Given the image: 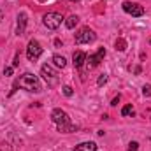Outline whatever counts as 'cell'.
<instances>
[{
  "label": "cell",
  "instance_id": "cell-1",
  "mask_svg": "<svg viewBox=\"0 0 151 151\" xmlns=\"http://www.w3.org/2000/svg\"><path fill=\"white\" fill-rule=\"evenodd\" d=\"M51 119H53V123H56L58 132H62V134H70V132H74L76 130V125L70 123L69 114L65 113L63 109H53V113H51Z\"/></svg>",
  "mask_w": 151,
  "mask_h": 151
},
{
  "label": "cell",
  "instance_id": "cell-2",
  "mask_svg": "<svg viewBox=\"0 0 151 151\" xmlns=\"http://www.w3.org/2000/svg\"><path fill=\"white\" fill-rule=\"evenodd\" d=\"M16 86L23 88L27 91H34V93H40L42 91V86H40L39 77L34 74H30V72H27V74H23L21 77H18V81L14 83V88Z\"/></svg>",
  "mask_w": 151,
  "mask_h": 151
},
{
  "label": "cell",
  "instance_id": "cell-3",
  "mask_svg": "<svg viewBox=\"0 0 151 151\" xmlns=\"http://www.w3.org/2000/svg\"><path fill=\"white\" fill-rule=\"evenodd\" d=\"M40 55H42V46L39 44V40L32 39V40L28 42V47H27V58H28L30 62H35V60L40 58Z\"/></svg>",
  "mask_w": 151,
  "mask_h": 151
},
{
  "label": "cell",
  "instance_id": "cell-4",
  "mask_svg": "<svg viewBox=\"0 0 151 151\" xmlns=\"http://www.w3.org/2000/svg\"><path fill=\"white\" fill-rule=\"evenodd\" d=\"M44 25L49 28V30H56L60 25H62V21H63V18H62V14H58V12H47V14H44Z\"/></svg>",
  "mask_w": 151,
  "mask_h": 151
},
{
  "label": "cell",
  "instance_id": "cell-5",
  "mask_svg": "<svg viewBox=\"0 0 151 151\" xmlns=\"http://www.w3.org/2000/svg\"><path fill=\"white\" fill-rule=\"evenodd\" d=\"M95 39H97L95 32H93L91 28H88V27L81 28V30L76 34V42H77V44H90V42H93Z\"/></svg>",
  "mask_w": 151,
  "mask_h": 151
},
{
  "label": "cell",
  "instance_id": "cell-6",
  "mask_svg": "<svg viewBox=\"0 0 151 151\" xmlns=\"http://www.w3.org/2000/svg\"><path fill=\"white\" fill-rule=\"evenodd\" d=\"M123 11L128 12V14H132L134 18H139V16L144 14L142 5H139V4H135V2H125V4H123Z\"/></svg>",
  "mask_w": 151,
  "mask_h": 151
},
{
  "label": "cell",
  "instance_id": "cell-7",
  "mask_svg": "<svg viewBox=\"0 0 151 151\" xmlns=\"http://www.w3.org/2000/svg\"><path fill=\"white\" fill-rule=\"evenodd\" d=\"M40 74L44 77V81H47V84H55L56 81H58V77H56V72L46 63V65H42V69H40Z\"/></svg>",
  "mask_w": 151,
  "mask_h": 151
},
{
  "label": "cell",
  "instance_id": "cell-8",
  "mask_svg": "<svg viewBox=\"0 0 151 151\" xmlns=\"http://www.w3.org/2000/svg\"><path fill=\"white\" fill-rule=\"evenodd\" d=\"M104 56H106V49H104V47H100L95 55H90V58H86V62H88L90 69H93V67L100 65V62L104 60Z\"/></svg>",
  "mask_w": 151,
  "mask_h": 151
},
{
  "label": "cell",
  "instance_id": "cell-9",
  "mask_svg": "<svg viewBox=\"0 0 151 151\" xmlns=\"http://www.w3.org/2000/svg\"><path fill=\"white\" fill-rule=\"evenodd\" d=\"M86 53H83V51H76L74 56H72V62H74V67L76 69H81L83 65H84V62H86Z\"/></svg>",
  "mask_w": 151,
  "mask_h": 151
},
{
  "label": "cell",
  "instance_id": "cell-10",
  "mask_svg": "<svg viewBox=\"0 0 151 151\" xmlns=\"http://www.w3.org/2000/svg\"><path fill=\"white\" fill-rule=\"evenodd\" d=\"M25 27H27V14H25V12H19V14H18L16 34H18V35H23V34H25Z\"/></svg>",
  "mask_w": 151,
  "mask_h": 151
},
{
  "label": "cell",
  "instance_id": "cell-11",
  "mask_svg": "<svg viewBox=\"0 0 151 151\" xmlns=\"http://www.w3.org/2000/svg\"><path fill=\"white\" fill-rule=\"evenodd\" d=\"M74 151H97V144L93 141H88V142H81L76 146Z\"/></svg>",
  "mask_w": 151,
  "mask_h": 151
},
{
  "label": "cell",
  "instance_id": "cell-12",
  "mask_svg": "<svg viewBox=\"0 0 151 151\" xmlns=\"http://www.w3.org/2000/svg\"><path fill=\"white\" fill-rule=\"evenodd\" d=\"M53 65L58 67V69H63V67L67 65V60H65L63 56H60V55H55V56H53Z\"/></svg>",
  "mask_w": 151,
  "mask_h": 151
},
{
  "label": "cell",
  "instance_id": "cell-13",
  "mask_svg": "<svg viewBox=\"0 0 151 151\" xmlns=\"http://www.w3.org/2000/svg\"><path fill=\"white\" fill-rule=\"evenodd\" d=\"M79 23V18L76 16V14H72V16H69L67 19H65V27L69 28V30H72V28H76V25Z\"/></svg>",
  "mask_w": 151,
  "mask_h": 151
},
{
  "label": "cell",
  "instance_id": "cell-14",
  "mask_svg": "<svg viewBox=\"0 0 151 151\" xmlns=\"http://www.w3.org/2000/svg\"><path fill=\"white\" fill-rule=\"evenodd\" d=\"M116 49L118 51H125L127 49V40L125 39H118L116 40Z\"/></svg>",
  "mask_w": 151,
  "mask_h": 151
},
{
  "label": "cell",
  "instance_id": "cell-15",
  "mask_svg": "<svg viewBox=\"0 0 151 151\" xmlns=\"http://www.w3.org/2000/svg\"><path fill=\"white\" fill-rule=\"evenodd\" d=\"M134 114V107H132V104H128V106H125L123 109H121V116H132Z\"/></svg>",
  "mask_w": 151,
  "mask_h": 151
},
{
  "label": "cell",
  "instance_id": "cell-16",
  "mask_svg": "<svg viewBox=\"0 0 151 151\" xmlns=\"http://www.w3.org/2000/svg\"><path fill=\"white\" fill-rule=\"evenodd\" d=\"M72 93H74V91H72L70 86H63V95H65V97H72Z\"/></svg>",
  "mask_w": 151,
  "mask_h": 151
},
{
  "label": "cell",
  "instance_id": "cell-17",
  "mask_svg": "<svg viewBox=\"0 0 151 151\" xmlns=\"http://www.w3.org/2000/svg\"><path fill=\"white\" fill-rule=\"evenodd\" d=\"M106 83H107V76H106V74H102L100 77H99L97 84H99V86H102V84H106Z\"/></svg>",
  "mask_w": 151,
  "mask_h": 151
},
{
  "label": "cell",
  "instance_id": "cell-18",
  "mask_svg": "<svg viewBox=\"0 0 151 151\" xmlns=\"http://www.w3.org/2000/svg\"><path fill=\"white\" fill-rule=\"evenodd\" d=\"M128 151H139V144L137 142H130L128 144Z\"/></svg>",
  "mask_w": 151,
  "mask_h": 151
},
{
  "label": "cell",
  "instance_id": "cell-19",
  "mask_svg": "<svg viewBox=\"0 0 151 151\" xmlns=\"http://www.w3.org/2000/svg\"><path fill=\"white\" fill-rule=\"evenodd\" d=\"M142 93H144V95H148V97H150V95H151V84H146V86H144V88H142Z\"/></svg>",
  "mask_w": 151,
  "mask_h": 151
},
{
  "label": "cell",
  "instance_id": "cell-20",
  "mask_svg": "<svg viewBox=\"0 0 151 151\" xmlns=\"http://www.w3.org/2000/svg\"><path fill=\"white\" fill-rule=\"evenodd\" d=\"M12 70H14V67H5V69H4V74L5 76H12Z\"/></svg>",
  "mask_w": 151,
  "mask_h": 151
},
{
  "label": "cell",
  "instance_id": "cell-21",
  "mask_svg": "<svg viewBox=\"0 0 151 151\" xmlns=\"http://www.w3.org/2000/svg\"><path fill=\"white\" fill-rule=\"evenodd\" d=\"M18 63H19V56L16 55V58H14V62H12V67H18Z\"/></svg>",
  "mask_w": 151,
  "mask_h": 151
},
{
  "label": "cell",
  "instance_id": "cell-22",
  "mask_svg": "<svg viewBox=\"0 0 151 151\" xmlns=\"http://www.w3.org/2000/svg\"><path fill=\"white\" fill-rule=\"evenodd\" d=\"M118 102H119V95H118V97H114V100H113V104H111V106H118Z\"/></svg>",
  "mask_w": 151,
  "mask_h": 151
},
{
  "label": "cell",
  "instance_id": "cell-23",
  "mask_svg": "<svg viewBox=\"0 0 151 151\" xmlns=\"http://www.w3.org/2000/svg\"><path fill=\"white\" fill-rule=\"evenodd\" d=\"M72 2H79V0H72Z\"/></svg>",
  "mask_w": 151,
  "mask_h": 151
}]
</instances>
